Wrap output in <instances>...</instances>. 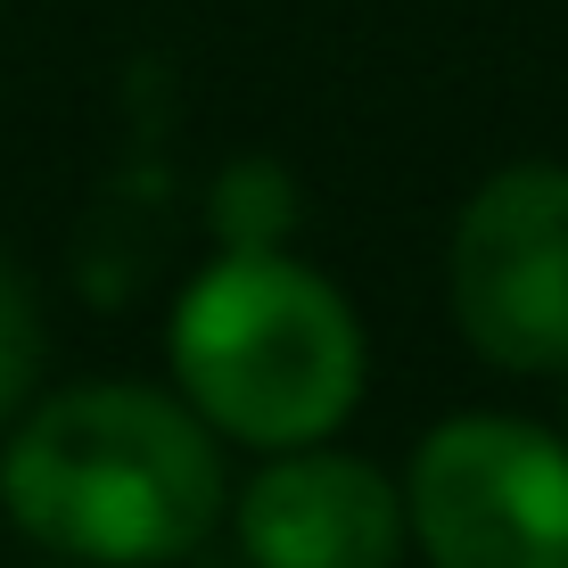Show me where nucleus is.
Here are the masks:
<instances>
[{"label": "nucleus", "mask_w": 568, "mask_h": 568, "mask_svg": "<svg viewBox=\"0 0 568 568\" xmlns=\"http://www.w3.org/2000/svg\"><path fill=\"white\" fill-rule=\"evenodd\" d=\"M33 379H42V297H33L26 272L0 256V437L33 404Z\"/></svg>", "instance_id": "423d86ee"}, {"label": "nucleus", "mask_w": 568, "mask_h": 568, "mask_svg": "<svg viewBox=\"0 0 568 568\" xmlns=\"http://www.w3.org/2000/svg\"><path fill=\"white\" fill-rule=\"evenodd\" d=\"M42 568H83V560H42Z\"/></svg>", "instance_id": "0eeeda50"}, {"label": "nucleus", "mask_w": 568, "mask_h": 568, "mask_svg": "<svg viewBox=\"0 0 568 568\" xmlns=\"http://www.w3.org/2000/svg\"><path fill=\"white\" fill-rule=\"evenodd\" d=\"M454 322L495 371H568V165H503L445 247Z\"/></svg>", "instance_id": "20e7f679"}, {"label": "nucleus", "mask_w": 568, "mask_h": 568, "mask_svg": "<svg viewBox=\"0 0 568 568\" xmlns=\"http://www.w3.org/2000/svg\"><path fill=\"white\" fill-rule=\"evenodd\" d=\"M182 404L214 437L297 454L363 404V322L297 256L240 247L182 288L165 322Z\"/></svg>", "instance_id": "f03ea898"}, {"label": "nucleus", "mask_w": 568, "mask_h": 568, "mask_svg": "<svg viewBox=\"0 0 568 568\" xmlns=\"http://www.w3.org/2000/svg\"><path fill=\"white\" fill-rule=\"evenodd\" d=\"M0 503L50 560L165 568L231 511V469L182 396L83 379L17 413L0 445Z\"/></svg>", "instance_id": "f257e3e1"}, {"label": "nucleus", "mask_w": 568, "mask_h": 568, "mask_svg": "<svg viewBox=\"0 0 568 568\" xmlns=\"http://www.w3.org/2000/svg\"><path fill=\"white\" fill-rule=\"evenodd\" d=\"M404 527L428 568H568V445L511 413H462L428 428Z\"/></svg>", "instance_id": "7ed1b4c3"}, {"label": "nucleus", "mask_w": 568, "mask_h": 568, "mask_svg": "<svg viewBox=\"0 0 568 568\" xmlns=\"http://www.w3.org/2000/svg\"><path fill=\"white\" fill-rule=\"evenodd\" d=\"M247 568H396L404 552V495L387 486V469L355 454H272V469L247 478V495L231 503Z\"/></svg>", "instance_id": "39448f33"}]
</instances>
